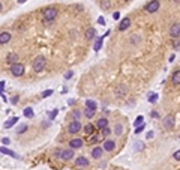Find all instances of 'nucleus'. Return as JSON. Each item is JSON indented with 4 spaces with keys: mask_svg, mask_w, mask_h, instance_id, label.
<instances>
[{
    "mask_svg": "<svg viewBox=\"0 0 180 170\" xmlns=\"http://www.w3.org/2000/svg\"><path fill=\"white\" fill-rule=\"evenodd\" d=\"M57 8H53V6H50V8H47L45 11H44L42 14V21L44 24H51L53 21L57 18Z\"/></svg>",
    "mask_w": 180,
    "mask_h": 170,
    "instance_id": "nucleus-1",
    "label": "nucleus"
},
{
    "mask_svg": "<svg viewBox=\"0 0 180 170\" xmlns=\"http://www.w3.org/2000/svg\"><path fill=\"white\" fill-rule=\"evenodd\" d=\"M45 66H47V59H45L44 56H38V57L33 60V71L35 72L41 74L44 69H45Z\"/></svg>",
    "mask_w": 180,
    "mask_h": 170,
    "instance_id": "nucleus-2",
    "label": "nucleus"
},
{
    "mask_svg": "<svg viewBox=\"0 0 180 170\" xmlns=\"http://www.w3.org/2000/svg\"><path fill=\"white\" fill-rule=\"evenodd\" d=\"M24 72H26V68H24V65L21 62H17V63L11 65V74L14 77H23Z\"/></svg>",
    "mask_w": 180,
    "mask_h": 170,
    "instance_id": "nucleus-3",
    "label": "nucleus"
},
{
    "mask_svg": "<svg viewBox=\"0 0 180 170\" xmlns=\"http://www.w3.org/2000/svg\"><path fill=\"white\" fill-rule=\"evenodd\" d=\"M159 8H161V2L159 0H150L144 6V11H146L147 14H155V12H158Z\"/></svg>",
    "mask_w": 180,
    "mask_h": 170,
    "instance_id": "nucleus-4",
    "label": "nucleus"
},
{
    "mask_svg": "<svg viewBox=\"0 0 180 170\" xmlns=\"http://www.w3.org/2000/svg\"><path fill=\"white\" fill-rule=\"evenodd\" d=\"M81 128H83V125H81V122L80 120H71V124L68 125V133L69 134H72V136H75V134H78L80 131H81Z\"/></svg>",
    "mask_w": 180,
    "mask_h": 170,
    "instance_id": "nucleus-5",
    "label": "nucleus"
},
{
    "mask_svg": "<svg viewBox=\"0 0 180 170\" xmlns=\"http://www.w3.org/2000/svg\"><path fill=\"white\" fill-rule=\"evenodd\" d=\"M75 157V152H74V149H62V153H60V158L63 160V161H71L72 158Z\"/></svg>",
    "mask_w": 180,
    "mask_h": 170,
    "instance_id": "nucleus-6",
    "label": "nucleus"
},
{
    "mask_svg": "<svg viewBox=\"0 0 180 170\" xmlns=\"http://www.w3.org/2000/svg\"><path fill=\"white\" fill-rule=\"evenodd\" d=\"M164 127L167 128V129H173L174 128V125H176V118L173 116V114H168V116H165L162 120Z\"/></svg>",
    "mask_w": 180,
    "mask_h": 170,
    "instance_id": "nucleus-7",
    "label": "nucleus"
},
{
    "mask_svg": "<svg viewBox=\"0 0 180 170\" xmlns=\"http://www.w3.org/2000/svg\"><path fill=\"white\" fill-rule=\"evenodd\" d=\"M114 95L117 96V98H123V96H126L128 95V87L126 85H119L116 89H114Z\"/></svg>",
    "mask_w": 180,
    "mask_h": 170,
    "instance_id": "nucleus-8",
    "label": "nucleus"
},
{
    "mask_svg": "<svg viewBox=\"0 0 180 170\" xmlns=\"http://www.w3.org/2000/svg\"><path fill=\"white\" fill-rule=\"evenodd\" d=\"M170 36L174 38V39H179V36H180V24L179 23H174V24L170 27Z\"/></svg>",
    "mask_w": 180,
    "mask_h": 170,
    "instance_id": "nucleus-9",
    "label": "nucleus"
},
{
    "mask_svg": "<svg viewBox=\"0 0 180 170\" xmlns=\"http://www.w3.org/2000/svg\"><path fill=\"white\" fill-rule=\"evenodd\" d=\"M102 149L105 152H113L116 149V142L114 140H105L102 143Z\"/></svg>",
    "mask_w": 180,
    "mask_h": 170,
    "instance_id": "nucleus-10",
    "label": "nucleus"
},
{
    "mask_svg": "<svg viewBox=\"0 0 180 170\" xmlns=\"http://www.w3.org/2000/svg\"><path fill=\"white\" fill-rule=\"evenodd\" d=\"M12 35L9 32H0V45H6L8 42H11Z\"/></svg>",
    "mask_w": 180,
    "mask_h": 170,
    "instance_id": "nucleus-11",
    "label": "nucleus"
},
{
    "mask_svg": "<svg viewBox=\"0 0 180 170\" xmlns=\"http://www.w3.org/2000/svg\"><path fill=\"white\" fill-rule=\"evenodd\" d=\"M83 145H84L83 138H72L69 142V148L71 149H80V148H83Z\"/></svg>",
    "mask_w": 180,
    "mask_h": 170,
    "instance_id": "nucleus-12",
    "label": "nucleus"
},
{
    "mask_svg": "<svg viewBox=\"0 0 180 170\" xmlns=\"http://www.w3.org/2000/svg\"><path fill=\"white\" fill-rule=\"evenodd\" d=\"M75 164H77V167H87L90 164V161H89L87 157H77L75 158Z\"/></svg>",
    "mask_w": 180,
    "mask_h": 170,
    "instance_id": "nucleus-13",
    "label": "nucleus"
},
{
    "mask_svg": "<svg viewBox=\"0 0 180 170\" xmlns=\"http://www.w3.org/2000/svg\"><path fill=\"white\" fill-rule=\"evenodd\" d=\"M102 153H104L102 146H95L93 149H92V157H93L95 160H99V158H102Z\"/></svg>",
    "mask_w": 180,
    "mask_h": 170,
    "instance_id": "nucleus-14",
    "label": "nucleus"
},
{
    "mask_svg": "<svg viewBox=\"0 0 180 170\" xmlns=\"http://www.w3.org/2000/svg\"><path fill=\"white\" fill-rule=\"evenodd\" d=\"M129 26H131V18L126 17V18H123V20L120 21V24H119V27H117V29H119V32H125Z\"/></svg>",
    "mask_w": 180,
    "mask_h": 170,
    "instance_id": "nucleus-15",
    "label": "nucleus"
},
{
    "mask_svg": "<svg viewBox=\"0 0 180 170\" xmlns=\"http://www.w3.org/2000/svg\"><path fill=\"white\" fill-rule=\"evenodd\" d=\"M18 60H20V56H18L17 53H9L8 56H6V63H9V65L17 63Z\"/></svg>",
    "mask_w": 180,
    "mask_h": 170,
    "instance_id": "nucleus-16",
    "label": "nucleus"
},
{
    "mask_svg": "<svg viewBox=\"0 0 180 170\" xmlns=\"http://www.w3.org/2000/svg\"><path fill=\"white\" fill-rule=\"evenodd\" d=\"M86 39H89V41H93L95 38H96V29L95 27H90V29H87L86 30Z\"/></svg>",
    "mask_w": 180,
    "mask_h": 170,
    "instance_id": "nucleus-17",
    "label": "nucleus"
},
{
    "mask_svg": "<svg viewBox=\"0 0 180 170\" xmlns=\"http://www.w3.org/2000/svg\"><path fill=\"white\" fill-rule=\"evenodd\" d=\"M0 153H5V155H8V157H12V158H20L18 157V153H15L14 151H11V149H8V148H0Z\"/></svg>",
    "mask_w": 180,
    "mask_h": 170,
    "instance_id": "nucleus-18",
    "label": "nucleus"
},
{
    "mask_svg": "<svg viewBox=\"0 0 180 170\" xmlns=\"http://www.w3.org/2000/svg\"><path fill=\"white\" fill-rule=\"evenodd\" d=\"M81 129H83L86 134H89V136H93V134H95V125H92V124H87V125H84Z\"/></svg>",
    "mask_w": 180,
    "mask_h": 170,
    "instance_id": "nucleus-19",
    "label": "nucleus"
},
{
    "mask_svg": "<svg viewBox=\"0 0 180 170\" xmlns=\"http://www.w3.org/2000/svg\"><path fill=\"white\" fill-rule=\"evenodd\" d=\"M171 81H173V85H174V86L180 85V71H179V69H176V71H174V74H173V77H171Z\"/></svg>",
    "mask_w": 180,
    "mask_h": 170,
    "instance_id": "nucleus-20",
    "label": "nucleus"
},
{
    "mask_svg": "<svg viewBox=\"0 0 180 170\" xmlns=\"http://www.w3.org/2000/svg\"><path fill=\"white\" fill-rule=\"evenodd\" d=\"M96 125H98V128H99V129L108 127V119H107V118H99V119H98V122H96Z\"/></svg>",
    "mask_w": 180,
    "mask_h": 170,
    "instance_id": "nucleus-21",
    "label": "nucleus"
},
{
    "mask_svg": "<svg viewBox=\"0 0 180 170\" xmlns=\"http://www.w3.org/2000/svg\"><path fill=\"white\" fill-rule=\"evenodd\" d=\"M104 38H105V35L99 36V38L96 39V42H95V51H99V50H101V47H102V42H104Z\"/></svg>",
    "mask_w": 180,
    "mask_h": 170,
    "instance_id": "nucleus-22",
    "label": "nucleus"
},
{
    "mask_svg": "<svg viewBox=\"0 0 180 170\" xmlns=\"http://www.w3.org/2000/svg\"><path fill=\"white\" fill-rule=\"evenodd\" d=\"M95 114H96V109H89L87 107L86 110H84V116H86L87 119H92Z\"/></svg>",
    "mask_w": 180,
    "mask_h": 170,
    "instance_id": "nucleus-23",
    "label": "nucleus"
},
{
    "mask_svg": "<svg viewBox=\"0 0 180 170\" xmlns=\"http://www.w3.org/2000/svg\"><path fill=\"white\" fill-rule=\"evenodd\" d=\"M18 120H20V119H18L17 116H14V118H11V119H9L8 122H5V128H11V127H14V125L17 124Z\"/></svg>",
    "mask_w": 180,
    "mask_h": 170,
    "instance_id": "nucleus-24",
    "label": "nucleus"
},
{
    "mask_svg": "<svg viewBox=\"0 0 180 170\" xmlns=\"http://www.w3.org/2000/svg\"><path fill=\"white\" fill-rule=\"evenodd\" d=\"M141 41H143V39H141L140 35H132V36H131V44H132V45H138V44H141Z\"/></svg>",
    "mask_w": 180,
    "mask_h": 170,
    "instance_id": "nucleus-25",
    "label": "nucleus"
},
{
    "mask_svg": "<svg viewBox=\"0 0 180 170\" xmlns=\"http://www.w3.org/2000/svg\"><path fill=\"white\" fill-rule=\"evenodd\" d=\"M23 113H24V116H26L27 119H32V118H33V116H35V113H33V109H32V107H26V109H24V111H23Z\"/></svg>",
    "mask_w": 180,
    "mask_h": 170,
    "instance_id": "nucleus-26",
    "label": "nucleus"
},
{
    "mask_svg": "<svg viewBox=\"0 0 180 170\" xmlns=\"http://www.w3.org/2000/svg\"><path fill=\"white\" fill-rule=\"evenodd\" d=\"M101 8L104 9V11H108V9L111 8V0H101Z\"/></svg>",
    "mask_w": 180,
    "mask_h": 170,
    "instance_id": "nucleus-27",
    "label": "nucleus"
},
{
    "mask_svg": "<svg viewBox=\"0 0 180 170\" xmlns=\"http://www.w3.org/2000/svg\"><path fill=\"white\" fill-rule=\"evenodd\" d=\"M114 134L116 136H122L123 134V125L122 124H116L114 125Z\"/></svg>",
    "mask_w": 180,
    "mask_h": 170,
    "instance_id": "nucleus-28",
    "label": "nucleus"
},
{
    "mask_svg": "<svg viewBox=\"0 0 180 170\" xmlns=\"http://www.w3.org/2000/svg\"><path fill=\"white\" fill-rule=\"evenodd\" d=\"M81 116H83V113H81V110H78V109H75V110L72 111V119H74V120H80V119H81Z\"/></svg>",
    "mask_w": 180,
    "mask_h": 170,
    "instance_id": "nucleus-29",
    "label": "nucleus"
},
{
    "mask_svg": "<svg viewBox=\"0 0 180 170\" xmlns=\"http://www.w3.org/2000/svg\"><path fill=\"white\" fill-rule=\"evenodd\" d=\"M27 129H29V127H27L26 124H23V125H20V127L17 128V134H24Z\"/></svg>",
    "mask_w": 180,
    "mask_h": 170,
    "instance_id": "nucleus-30",
    "label": "nucleus"
},
{
    "mask_svg": "<svg viewBox=\"0 0 180 170\" xmlns=\"http://www.w3.org/2000/svg\"><path fill=\"white\" fill-rule=\"evenodd\" d=\"M86 105L89 107V109H96L98 105H96V102L93 101V100H87L86 101Z\"/></svg>",
    "mask_w": 180,
    "mask_h": 170,
    "instance_id": "nucleus-31",
    "label": "nucleus"
},
{
    "mask_svg": "<svg viewBox=\"0 0 180 170\" xmlns=\"http://www.w3.org/2000/svg\"><path fill=\"white\" fill-rule=\"evenodd\" d=\"M149 102H156L158 101V94H149Z\"/></svg>",
    "mask_w": 180,
    "mask_h": 170,
    "instance_id": "nucleus-32",
    "label": "nucleus"
},
{
    "mask_svg": "<svg viewBox=\"0 0 180 170\" xmlns=\"http://www.w3.org/2000/svg\"><path fill=\"white\" fill-rule=\"evenodd\" d=\"M143 120H144V116H143V114H140V116H138L137 119H135V122H134V125H135V127H138V125H141V124H143Z\"/></svg>",
    "mask_w": 180,
    "mask_h": 170,
    "instance_id": "nucleus-33",
    "label": "nucleus"
},
{
    "mask_svg": "<svg viewBox=\"0 0 180 170\" xmlns=\"http://www.w3.org/2000/svg\"><path fill=\"white\" fill-rule=\"evenodd\" d=\"M53 94H54V92H53L51 89H48V90H44V92H42V98H48V96H51Z\"/></svg>",
    "mask_w": 180,
    "mask_h": 170,
    "instance_id": "nucleus-34",
    "label": "nucleus"
},
{
    "mask_svg": "<svg viewBox=\"0 0 180 170\" xmlns=\"http://www.w3.org/2000/svg\"><path fill=\"white\" fill-rule=\"evenodd\" d=\"M57 113H59V110H53V111H50L48 113V118H50V120H53L56 116H57Z\"/></svg>",
    "mask_w": 180,
    "mask_h": 170,
    "instance_id": "nucleus-35",
    "label": "nucleus"
},
{
    "mask_svg": "<svg viewBox=\"0 0 180 170\" xmlns=\"http://www.w3.org/2000/svg\"><path fill=\"white\" fill-rule=\"evenodd\" d=\"M110 134H111V129H110V128L108 127H105V128H102V136H110Z\"/></svg>",
    "mask_w": 180,
    "mask_h": 170,
    "instance_id": "nucleus-36",
    "label": "nucleus"
},
{
    "mask_svg": "<svg viewBox=\"0 0 180 170\" xmlns=\"http://www.w3.org/2000/svg\"><path fill=\"white\" fill-rule=\"evenodd\" d=\"M144 128H146V125H144V124H141V125H138V127L135 128V134H140V133H141V131H143Z\"/></svg>",
    "mask_w": 180,
    "mask_h": 170,
    "instance_id": "nucleus-37",
    "label": "nucleus"
},
{
    "mask_svg": "<svg viewBox=\"0 0 180 170\" xmlns=\"http://www.w3.org/2000/svg\"><path fill=\"white\" fill-rule=\"evenodd\" d=\"M60 153H62V149H59V148H57V149H54V152H53V155H54L56 158H60Z\"/></svg>",
    "mask_w": 180,
    "mask_h": 170,
    "instance_id": "nucleus-38",
    "label": "nucleus"
},
{
    "mask_svg": "<svg viewBox=\"0 0 180 170\" xmlns=\"http://www.w3.org/2000/svg\"><path fill=\"white\" fill-rule=\"evenodd\" d=\"M98 24H101V26H105V24H107L105 18H104V17H99V18H98Z\"/></svg>",
    "mask_w": 180,
    "mask_h": 170,
    "instance_id": "nucleus-39",
    "label": "nucleus"
},
{
    "mask_svg": "<svg viewBox=\"0 0 180 170\" xmlns=\"http://www.w3.org/2000/svg\"><path fill=\"white\" fill-rule=\"evenodd\" d=\"M173 157H174V160H176V161H179V160H180V151H179V149L174 152V155H173Z\"/></svg>",
    "mask_w": 180,
    "mask_h": 170,
    "instance_id": "nucleus-40",
    "label": "nucleus"
},
{
    "mask_svg": "<svg viewBox=\"0 0 180 170\" xmlns=\"http://www.w3.org/2000/svg\"><path fill=\"white\" fill-rule=\"evenodd\" d=\"M72 75H74V71H68V74H65V78L69 80V78H72Z\"/></svg>",
    "mask_w": 180,
    "mask_h": 170,
    "instance_id": "nucleus-41",
    "label": "nucleus"
},
{
    "mask_svg": "<svg viewBox=\"0 0 180 170\" xmlns=\"http://www.w3.org/2000/svg\"><path fill=\"white\" fill-rule=\"evenodd\" d=\"M135 149H137V151H140V149H143V142H137V143H135Z\"/></svg>",
    "mask_w": 180,
    "mask_h": 170,
    "instance_id": "nucleus-42",
    "label": "nucleus"
},
{
    "mask_svg": "<svg viewBox=\"0 0 180 170\" xmlns=\"http://www.w3.org/2000/svg\"><path fill=\"white\" fill-rule=\"evenodd\" d=\"M2 143H3V145H9V143H11V140H9L8 137H5V138H2Z\"/></svg>",
    "mask_w": 180,
    "mask_h": 170,
    "instance_id": "nucleus-43",
    "label": "nucleus"
},
{
    "mask_svg": "<svg viewBox=\"0 0 180 170\" xmlns=\"http://www.w3.org/2000/svg\"><path fill=\"white\" fill-rule=\"evenodd\" d=\"M113 18H114V20H119V18H120V12H114V14H113Z\"/></svg>",
    "mask_w": 180,
    "mask_h": 170,
    "instance_id": "nucleus-44",
    "label": "nucleus"
},
{
    "mask_svg": "<svg viewBox=\"0 0 180 170\" xmlns=\"http://www.w3.org/2000/svg\"><path fill=\"white\" fill-rule=\"evenodd\" d=\"M18 101H20V98H18V96H14V98L11 100V102H12V104H17Z\"/></svg>",
    "mask_w": 180,
    "mask_h": 170,
    "instance_id": "nucleus-45",
    "label": "nucleus"
},
{
    "mask_svg": "<svg viewBox=\"0 0 180 170\" xmlns=\"http://www.w3.org/2000/svg\"><path fill=\"white\" fill-rule=\"evenodd\" d=\"M96 142H98V136H95L93 134V137L90 138V143H96Z\"/></svg>",
    "mask_w": 180,
    "mask_h": 170,
    "instance_id": "nucleus-46",
    "label": "nucleus"
},
{
    "mask_svg": "<svg viewBox=\"0 0 180 170\" xmlns=\"http://www.w3.org/2000/svg\"><path fill=\"white\" fill-rule=\"evenodd\" d=\"M174 48H176V50H179V39H176V42H174Z\"/></svg>",
    "mask_w": 180,
    "mask_h": 170,
    "instance_id": "nucleus-47",
    "label": "nucleus"
},
{
    "mask_svg": "<svg viewBox=\"0 0 180 170\" xmlns=\"http://www.w3.org/2000/svg\"><path fill=\"white\" fill-rule=\"evenodd\" d=\"M147 138H153V131H150V133H147Z\"/></svg>",
    "mask_w": 180,
    "mask_h": 170,
    "instance_id": "nucleus-48",
    "label": "nucleus"
},
{
    "mask_svg": "<svg viewBox=\"0 0 180 170\" xmlns=\"http://www.w3.org/2000/svg\"><path fill=\"white\" fill-rule=\"evenodd\" d=\"M17 2H18V3H20V5H23V3H26L27 0H17Z\"/></svg>",
    "mask_w": 180,
    "mask_h": 170,
    "instance_id": "nucleus-49",
    "label": "nucleus"
},
{
    "mask_svg": "<svg viewBox=\"0 0 180 170\" xmlns=\"http://www.w3.org/2000/svg\"><path fill=\"white\" fill-rule=\"evenodd\" d=\"M2 9H3V5H2V2H0V12H2Z\"/></svg>",
    "mask_w": 180,
    "mask_h": 170,
    "instance_id": "nucleus-50",
    "label": "nucleus"
},
{
    "mask_svg": "<svg viewBox=\"0 0 180 170\" xmlns=\"http://www.w3.org/2000/svg\"><path fill=\"white\" fill-rule=\"evenodd\" d=\"M174 2H176V3H179V0H174Z\"/></svg>",
    "mask_w": 180,
    "mask_h": 170,
    "instance_id": "nucleus-51",
    "label": "nucleus"
},
{
    "mask_svg": "<svg viewBox=\"0 0 180 170\" xmlns=\"http://www.w3.org/2000/svg\"><path fill=\"white\" fill-rule=\"evenodd\" d=\"M125 2H129V0H125Z\"/></svg>",
    "mask_w": 180,
    "mask_h": 170,
    "instance_id": "nucleus-52",
    "label": "nucleus"
}]
</instances>
